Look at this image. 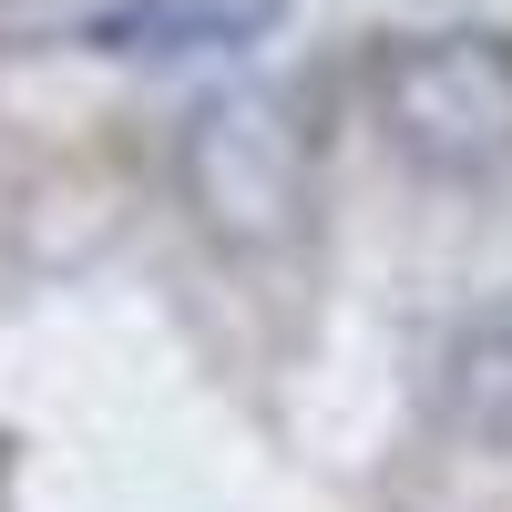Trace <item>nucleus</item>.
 Wrapping results in <instances>:
<instances>
[{
  "label": "nucleus",
  "mask_w": 512,
  "mask_h": 512,
  "mask_svg": "<svg viewBox=\"0 0 512 512\" xmlns=\"http://www.w3.org/2000/svg\"><path fill=\"white\" fill-rule=\"evenodd\" d=\"M175 175L195 226L236 246V256H277L308 236L318 216V123L287 82H236V93H205L185 113Z\"/></svg>",
  "instance_id": "1"
},
{
  "label": "nucleus",
  "mask_w": 512,
  "mask_h": 512,
  "mask_svg": "<svg viewBox=\"0 0 512 512\" xmlns=\"http://www.w3.org/2000/svg\"><path fill=\"white\" fill-rule=\"evenodd\" d=\"M379 134L400 164L441 185H482L512 164V41L502 31H420L390 41L369 72Z\"/></svg>",
  "instance_id": "2"
},
{
  "label": "nucleus",
  "mask_w": 512,
  "mask_h": 512,
  "mask_svg": "<svg viewBox=\"0 0 512 512\" xmlns=\"http://www.w3.org/2000/svg\"><path fill=\"white\" fill-rule=\"evenodd\" d=\"M287 21V0H113L82 21V41L113 62H195V52H246Z\"/></svg>",
  "instance_id": "3"
},
{
  "label": "nucleus",
  "mask_w": 512,
  "mask_h": 512,
  "mask_svg": "<svg viewBox=\"0 0 512 512\" xmlns=\"http://www.w3.org/2000/svg\"><path fill=\"white\" fill-rule=\"evenodd\" d=\"M441 420L482 451H512V308L472 318L441 359Z\"/></svg>",
  "instance_id": "4"
}]
</instances>
